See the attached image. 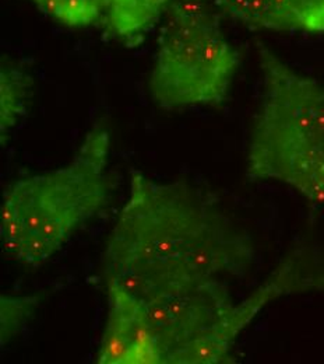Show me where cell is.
<instances>
[{
  "label": "cell",
  "instance_id": "cell-1",
  "mask_svg": "<svg viewBox=\"0 0 324 364\" xmlns=\"http://www.w3.org/2000/svg\"><path fill=\"white\" fill-rule=\"evenodd\" d=\"M255 258L250 235L211 193L133 171L129 198L105 245L102 273L106 283L141 300L223 276L245 277Z\"/></svg>",
  "mask_w": 324,
  "mask_h": 364
},
{
  "label": "cell",
  "instance_id": "cell-2",
  "mask_svg": "<svg viewBox=\"0 0 324 364\" xmlns=\"http://www.w3.org/2000/svg\"><path fill=\"white\" fill-rule=\"evenodd\" d=\"M109 147V131L96 125L67 166L18 180L4 191L0 237L10 257L38 268L102 210L112 189L105 173Z\"/></svg>",
  "mask_w": 324,
  "mask_h": 364
},
{
  "label": "cell",
  "instance_id": "cell-3",
  "mask_svg": "<svg viewBox=\"0 0 324 364\" xmlns=\"http://www.w3.org/2000/svg\"><path fill=\"white\" fill-rule=\"evenodd\" d=\"M263 94L246 176L282 182L324 205V82L303 75L257 43Z\"/></svg>",
  "mask_w": 324,
  "mask_h": 364
},
{
  "label": "cell",
  "instance_id": "cell-4",
  "mask_svg": "<svg viewBox=\"0 0 324 364\" xmlns=\"http://www.w3.org/2000/svg\"><path fill=\"white\" fill-rule=\"evenodd\" d=\"M162 20L148 85L154 102L167 111L223 104L239 53L211 0H174Z\"/></svg>",
  "mask_w": 324,
  "mask_h": 364
},
{
  "label": "cell",
  "instance_id": "cell-5",
  "mask_svg": "<svg viewBox=\"0 0 324 364\" xmlns=\"http://www.w3.org/2000/svg\"><path fill=\"white\" fill-rule=\"evenodd\" d=\"M109 311L96 355L98 364H161L158 343L139 300L106 283Z\"/></svg>",
  "mask_w": 324,
  "mask_h": 364
},
{
  "label": "cell",
  "instance_id": "cell-6",
  "mask_svg": "<svg viewBox=\"0 0 324 364\" xmlns=\"http://www.w3.org/2000/svg\"><path fill=\"white\" fill-rule=\"evenodd\" d=\"M221 14L250 30L324 34V0H211Z\"/></svg>",
  "mask_w": 324,
  "mask_h": 364
},
{
  "label": "cell",
  "instance_id": "cell-7",
  "mask_svg": "<svg viewBox=\"0 0 324 364\" xmlns=\"http://www.w3.org/2000/svg\"><path fill=\"white\" fill-rule=\"evenodd\" d=\"M172 3L174 0H109L104 21L119 41L129 46H138L164 18Z\"/></svg>",
  "mask_w": 324,
  "mask_h": 364
},
{
  "label": "cell",
  "instance_id": "cell-8",
  "mask_svg": "<svg viewBox=\"0 0 324 364\" xmlns=\"http://www.w3.org/2000/svg\"><path fill=\"white\" fill-rule=\"evenodd\" d=\"M33 77L17 66H3L0 70V136L1 144L27 114V102Z\"/></svg>",
  "mask_w": 324,
  "mask_h": 364
},
{
  "label": "cell",
  "instance_id": "cell-9",
  "mask_svg": "<svg viewBox=\"0 0 324 364\" xmlns=\"http://www.w3.org/2000/svg\"><path fill=\"white\" fill-rule=\"evenodd\" d=\"M55 20L70 27H89L105 20L109 0H34Z\"/></svg>",
  "mask_w": 324,
  "mask_h": 364
},
{
  "label": "cell",
  "instance_id": "cell-10",
  "mask_svg": "<svg viewBox=\"0 0 324 364\" xmlns=\"http://www.w3.org/2000/svg\"><path fill=\"white\" fill-rule=\"evenodd\" d=\"M40 303L38 296L26 297H0V323L1 346L7 343L20 329Z\"/></svg>",
  "mask_w": 324,
  "mask_h": 364
}]
</instances>
